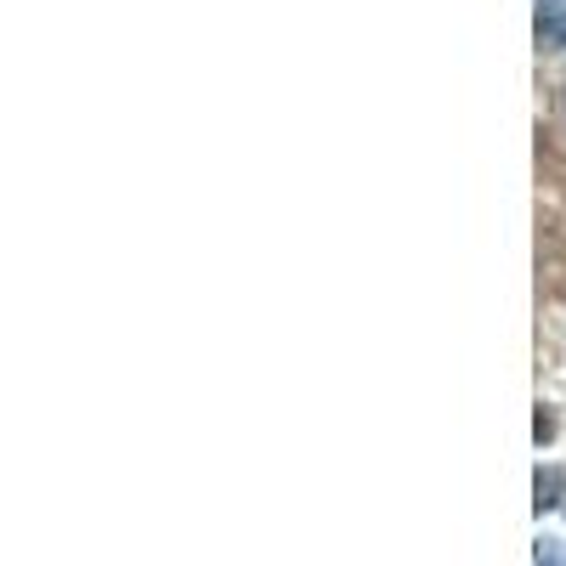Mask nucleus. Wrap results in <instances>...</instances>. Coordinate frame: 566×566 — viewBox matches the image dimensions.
Instances as JSON below:
<instances>
[{
    "label": "nucleus",
    "mask_w": 566,
    "mask_h": 566,
    "mask_svg": "<svg viewBox=\"0 0 566 566\" xmlns=\"http://www.w3.org/2000/svg\"><path fill=\"white\" fill-rule=\"evenodd\" d=\"M538 40L566 45V0H538Z\"/></svg>",
    "instance_id": "1"
},
{
    "label": "nucleus",
    "mask_w": 566,
    "mask_h": 566,
    "mask_svg": "<svg viewBox=\"0 0 566 566\" xmlns=\"http://www.w3.org/2000/svg\"><path fill=\"white\" fill-rule=\"evenodd\" d=\"M560 493V470H538V510H549Z\"/></svg>",
    "instance_id": "2"
}]
</instances>
